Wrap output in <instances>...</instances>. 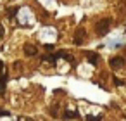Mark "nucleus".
Wrapping results in <instances>:
<instances>
[{"mask_svg":"<svg viewBox=\"0 0 126 121\" xmlns=\"http://www.w3.org/2000/svg\"><path fill=\"white\" fill-rule=\"evenodd\" d=\"M110 28V19H102L97 23V33L98 35H105Z\"/></svg>","mask_w":126,"mask_h":121,"instance_id":"nucleus-1","label":"nucleus"},{"mask_svg":"<svg viewBox=\"0 0 126 121\" xmlns=\"http://www.w3.org/2000/svg\"><path fill=\"white\" fill-rule=\"evenodd\" d=\"M76 116H78V114H76V111H67V112L64 114V118H66V119H71V118H76Z\"/></svg>","mask_w":126,"mask_h":121,"instance_id":"nucleus-7","label":"nucleus"},{"mask_svg":"<svg viewBox=\"0 0 126 121\" xmlns=\"http://www.w3.org/2000/svg\"><path fill=\"white\" fill-rule=\"evenodd\" d=\"M86 59H88V62H90V64H97V62H98V59H100V55H98L97 52H88Z\"/></svg>","mask_w":126,"mask_h":121,"instance_id":"nucleus-4","label":"nucleus"},{"mask_svg":"<svg viewBox=\"0 0 126 121\" xmlns=\"http://www.w3.org/2000/svg\"><path fill=\"white\" fill-rule=\"evenodd\" d=\"M83 35H85V31L79 28V30L76 31V36H74V43H76V45H81V43H83Z\"/></svg>","mask_w":126,"mask_h":121,"instance_id":"nucleus-5","label":"nucleus"},{"mask_svg":"<svg viewBox=\"0 0 126 121\" xmlns=\"http://www.w3.org/2000/svg\"><path fill=\"white\" fill-rule=\"evenodd\" d=\"M26 121H33V119H26Z\"/></svg>","mask_w":126,"mask_h":121,"instance_id":"nucleus-14","label":"nucleus"},{"mask_svg":"<svg viewBox=\"0 0 126 121\" xmlns=\"http://www.w3.org/2000/svg\"><path fill=\"white\" fill-rule=\"evenodd\" d=\"M16 12H17V9H16V7H11V9H9V16H11V17H12V16H16Z\"/></svg>","mask_w":126,"mask_h":121,"instance_id":"nucleus-9","label":"nucleus"},{"mask_svg":"<svg viewBox=\"0 0 126 121\" xmlns=\"http://www.w3.org/2000/svg\"><path fill=\"white\" fill-rule=\"evenodd\" d=\"M114 85H117V86H123V85H124V81H123V80H119V78H114Z\"/></svg>","mask_w":126,"mask_h":121,"instance_id":"nucleus-8","label":"nucleus"},{"mask_svg":"<svg viewBox=\"0 0 126 121\" xmlns=\"http://www.w3.org/2000/svg\"><path fill=\"white\" fill-rule=\"evenodd\" d=\"M4 35H5V30H4L2 24H0V36H4Z\"/></svg>","mask_w":126,"mask_h":121,"instance_id":"nucleus-11","label":"nucleus"},{"mask_svg":"<svg viewBox=\"0 0 126 121\" xmlns=\"http://www.w3.org/2000/svg\"><path fill=\"white\" fill-rule=\"evenodd\" d=\"M100 119V116H88L86 118V121H98Z\"/></svg>","mask_w":126,"mask_h":121,"instance_id":"nucleus-10","label":"nucleus"},{"mask_svg":"<svg viewBox=\"0 0 126 121\" xmlns=\"http://www.w3.org/2000/svg\"><path fill=\"white\" fill-rule=\"evenodd\" d=\"M0 116H9V112L7 111H0Z\"/></svg>","mask_w":126,"mask_h":121,"instance_id":"nucleus-13","label":"nucleus"},{"mask_svg":"<svg viewBox=\"0 0 126 121\" xmlns=\"http://www.w3.org/2000/svg\"><path fill=\"white\" fill-rule=\"evenodd\" d=\"M5 83H7V74L2 73V74H0V93L5 92Z\"/></svg>","mask_w":126,"mask_h":121,"instance_id":"nucleus-6","label":"nucleus"},{"mask_svg":"<svg viewBox=\"0 0 126 121\" xmlns=\"http://www.w3.org/2000/svg\"><path fill=\"white\" fill-rule=\"evenodd\" d=\"M36 52H38V50H36L35 45H31V43H26V45H24V54H26V55L33 57V55H36Z\"/></svg>","mask_w":126,"mask_h":121,"instance_id":"nucleus-3","label":"nucleus"},{"mask_svg":"<svg viewBox=\"0 0 126 121\" xmlns=\"http://www.w3.org/2000/svg\"><path fill=\"white\" fill-rule=\"evenodd\" d=\"M109 64H110L114 69H121V68L126 64V61H124L123 57H119V55H117V57H112V59L109 61Z\"/></svg>","mask_w":126,"mask_h":121,"instance_id":"nucleus-2","label":"nucleus"},{"mask_svg":"<svg viewBox=\"0 0 126 121\" xmlns=\"http://www.w3.org/2000/svg\"><path fill=\"white\" fill-rule=\"evenodd\" d=\"M45 49H47V50H52V49H54V45H52V43H47V45H45Z\"/></svg>","mask_w":126,"mask_h":121,"instance_id":"nucleus-12","label":"nucleus"}]
</instances>
